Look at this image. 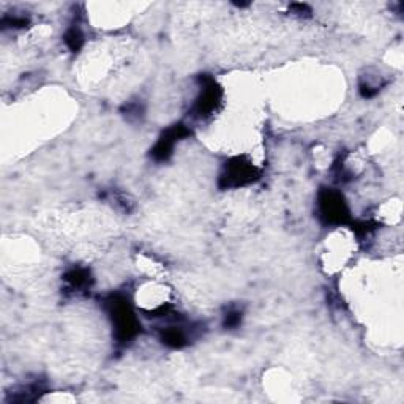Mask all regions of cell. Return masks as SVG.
Masks as SVG:
<instances>
[{"instance_id": "6da1fadb", "label": "cell", "mask_w": 404, "mask_h": 404, "mask_svg": "<svg viewBox=\"0 0 404 404\" xmlns=\"http://www.w3.org/2000/svg\"><path fill=\"white\" fill-rule=\"evenodd\" d=\"M104 310L113 324L117 344L127 346L141 334V322L133 308L132 301L123 294H111L104 301Z\"/></svg>"}, {"instance_id": "7a4b0ae2", "label": "cell", "mask_w": 404, "mask_h": 404, "mask_svg": "<svg viewBox=\"0 0 404 404\" xmlns=\"http://www.w3.org/2000/svg\"><path fill=\"white\" fill-rule=\"evenodd\" d=\"M316 212L319 220L327 226H341L351 221V208L343 193L336 188L324 187L317 193Z\"/></svg>"}, {"instance_id": "3957f363", "label": "cell", "mask_w": 404, "mask_h": 404, "mask_svg": "<svg viewBox=\"0 0 404 404\" xmlns=\"http://www.w3.org/2000/svg\"><path fill=\"white\" fill-rule=\"evenodd\" d=\"M260 179V169L253 165L246 156H234L223 166L218 185L221 190L242 188L251 185Z\"/></svg>"}, {"instance_id": "277c9868", "label": "cell", "mask_w": 404, "mask_h": 404, "mask_svg": "<svg viewBox=\"0 0 404 404\" xmlns=\"http://www.w3.org/2000/svg\"><path fill=\"white\" fill-rule=\"evenodd\" d=\"M223 89L213 77H201V87L193 101L191 115L198 120H207L208 117L215 115L223 104Z\"/></svg>"}, {"instance_id": "5b68a950", "label": "cell", "mask_w": 404, "mask_h": 404, "mask_svg": "<svg viewBox=\"0 0 404 404\" xmlns=\"http://www.w3.org/2000/svg\"><path fill=\"white\" fill-rule=\"evenodd\" d=\"M191 134L185 123H174L160 134L153 147L151 149L152 160L156 163H166L174 153L175 146Z\"/></svg>"}, {"instance_id": "8992f818", "label": "cell", "mask_w": 404, "mask_h": 404, "mask_svg": "<svg viewBox=\"0 0 404 404\" xmlns=\"http://www.w3.org/2000/svg\"><path fill=\"white\" fill-rule=\"evenodd\" d=\"M63 282L71 292L81 294V292H86L92 288L94 278L92 273L86 267H71L70 270L65 272Z\"/></svg>"}, {"instance_id": "52a82bcc", "label": "cell", "mask_w": 404, "mask_h": 404, "mask_svg": "<svg viewBox=\"0 0 404 404\" xmlns=\"http://www.w3.org/2000/svg\"><path fill=\"white\" fill-rule=\"evenodd\" d=\"M160 340L165 346L171 349H182L191 343V330L180 324H171L160 332Z\"/></svg>"}, {"instance_id": "ba28073f", "label": "cell", "mask_w": 404, "mask_h": 404, "mask_svg": "<svg viewBox=\"0 0 404 404\" xmlns=\"http://www.w3.org/2000/svg\"><path fill=\"white\" fill-rule=\"evenodd\" d=\"M63 42H65V44H67V48L71 52H77L84 46V34H82V30L77 27V25H73V27H70L67 32H65Z\"/></svg>"}, {"instance_id": "9c48e42d", "label": "cell", "mask_w": 404, "mask_h": 404, "mask_svg": "<svg viewBox=\"0 0 404 404\" xmlns=\"http://www.w3.org/2000/svg\"><path fill=\"white\" fill-rule=\"evenodd\" d=\"M30 24V18L21 15V13H13V15H5L2 18V29H24Z\"/></svg>"}, {"instance_id": "30bf717a", "label": "cell", "mask_w": 404, "mask_h": 404, "mask_svg": "<svg viewBox=\"0 0 404 404\" xmlns=\"http://www.w3.org/2000/svg\"><path fill=\"white\" fill-rule=\"evenodd\" d=\"M244 311L240 308H229L223 316V327L226 330H236L242 325Z\"/></svg>"}, {"instance_id": "8fae6325", "label": "cell", "mask_w": 404, "mask_h": 404, "mask_svg": "<svg viewBox=\"0 0 404 404\" xmlns=\"http://www.w3.org/2000/svg\"><path fill=\"white\" fill-rule=\"evenodd\" d=\"M122 114L125 115L128 120L139 119V117H141L142 114H144V109H142L141 103H138V101H130V103L125 104V106H123Z\"/></svg>"}, {"instance_id": "7c38bea8", "label": "cell", "mask_w": 404, "mask_h": 404, "mask_svg": "<svg viewBox=\"0 0 404 404\" xmlns=\"http://www.w3.org/2000/svg\"><path fill=\"white\" fill-rule=\"evenodd\" d=\"M291 8H292V13H294V15H298V16H310V13H311L310 6L305 5V4H294L291 6Z\"/></svg>"}]
</instances>
